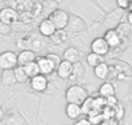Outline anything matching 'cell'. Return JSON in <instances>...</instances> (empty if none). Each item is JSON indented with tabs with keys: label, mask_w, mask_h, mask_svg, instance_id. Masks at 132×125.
<instances>
[{
	"label": "cell",
	"mask_w": 132,
	"mask_h": 125,
	"mask_svg": "<svg viewBox=\"0 0 132 125\" xmlns=\"http://www.w3.org/2000/svg\"><path fill=\"white\" fill-rule=\"evenodd\" d=\"M88 91L86 90L84 86L80 85H71L65 93V98L68 100V103H73V104H82L87 98H88Z\"/></svg>",
	"instance_id": "1"
},
{
	"label": "cell",
	"mask_w": 132,
	"mask_h": 125,
	"mask_svg": "<svg viewBox=\"0 0 132 125\" xmlns=\"http://www.w3.org/2000/svg\"><path fill=\"white\" fill-rule=\"evenodd\" d=\"M48 20L53 24L56 30H65L69 22V13L62 9H56L54 12L49 13Z\"/></svg>",
	"instance_id": "2"
},
{
	"label": "cell",
	"mask_w": 132,
	"mask_h": 125,
	"mask_svg": "<svg viewBox=\"0 0 132 125\" xmlns=\"http://www.w3.org/2000/svg\"><path fill=\"white\" fill-rule=\"evenodd\" d=\"M17 67V53L13 51H4L0 53V69L9 71Z\"/></svg>",
	"instance_id": "3"
},
{
	"label": "cell",
	"mask_w": 132,
	"mask_h": 125,
	"mask_svg": "<svg viewBox=\"0 0 132 125\" xmlns=\"http://www.w3.org/2000/svg\"><path fill=\"white\" fill-rule=\"evenodd\" d=\"M66 29L73 33H80V31L87 30V24L84 22L82 17L77 15H69V22H68Z\"/></svg>",
	"instance_id": "4"
},
{
	"label": "cell",
	"mask_w": 132,
	"mask_h": 125,
	"mask_svg": "<svg viewBox=\"0 0 132 125\" xmlns=\"http://www.w3.org/2000/svg\"><path fill=\"white\" fill-rule=\"evenodd\" d=\"M91 51L96 55H100V56H105L108 55V52L110 51V47L108 46V43L105 42V39L102 37H98V38H95L91 43Z\"/></svg>",
	"instance_id": "5"
},
{
	"label": "cell",
	"mask_w": 132,
	"mask_h": 125,
	"mask_svg": "<svg viewBox=\"0 0 132 125\" xmlns=\"http://www.w3.org/2000/svg\"><path fill=\"white\" fill-rule=\"evenodd\" d=\"M17 20H18V13L16 9H13L11 7H5L0 11V22L11 26L12 24L17 22Z\"/></svg>",
	"instance_id": "6"
},
{
	"label": "cell",
	"mask_w": 132,
	"mask_h": 125,
	"mask_svg": "<svg viewBox=\"0 0 132 125\" xmlns=\"http://www.w3.org/2000/svg\"><path fill=\"white\" fill-rule=\"evenodd\" d=\"M36 64L39 67V71H40V74L43 76H48L51 73H53V71H56V67L53 65V63L47 57V56H40V57H36Z\"/></svg>",
	"instance_id": "7"
},
{
	"label": "cell",
	"mask_w": 132,
	"mask_h": 125,
	"mask_svg": "<svg viewBox=\"0 0 132 125\" xmlns=\"http://www.w3.org/2000/svg\"><path fill=\"white\" fill-rule=\"evenodd\" d=\"M30 86L34 91H38V93H43L47 90L48 87V78L43 74H38L32 78H30Z\"/></svg>",
	"instance_id": "8"
},
{
	"label": "cell",
	"mask_w": 132,
	"mask_h": 125,
	"mask_svg": "<svg viewBox=\"0 0 132 125\" xmlns=\"http://www.w3.org/2000/svg\"><path fill=\"white\" fill-rule=\"evenodd\" d=\"M73 71H74V65L71 63H68L62 60L60 63V65L56 68V72H57V76L62 80H70L71 74H73Z\"/></svg>",
	"instance_id": "9"
},
{
	"label": "cell",
	"mask_w": 132,
	"mask_h": 125,
	"mask_svg": "<svg viewBox=\"0 0 132 125\" xmlns=\"http://www.w3.org/2000/svg\"><path fill=\"white\" fill-rule=\"evenodd\" d=\"M123 13H124V11L117 8L115 11H113V12L106 17V20H105V26L108 27V30H109V29H115V27L118 26L119 21H120L122 17H123Z\"/></svg>",
	"instance_id": "10"
},
{
	"label": "cell",
	"mask_w": 132,
	"mask_h": 125,
	"mask_svg": "<svg viewBox=\"0 0 132 125\" xmlns=\"http://www.w3.org/2000/svg\"><path fill=\"white\" fill-rule=\"evenodd\" d=\"M36 60V55L34 51L31 50H23L17 55V65L20 67H25L29 63H32Z\"/></svg>",
	"instance_id": "11"
},
{
	"label": "cell",
	"mask_w": 132,
	"mask_h": 125,
	"mask_svg": "<svg viewBox=\"0 0 132 125\" xmlns=\"http://www.w3.org/2000/svg\"><path fill=\"white\" fill-rule=\"evenodd\" d=\"M102 38L105 39V42L108 43V46H109L110 48L118 47V46L120 44V42H122V38L118 35V33H117L114 29L106 30V33H105V35H104Z\"/></svg>",
	"instance_id": "12"
},
{
	"label": "cell",
	"mask_w": 132,
	"mask_h": 125,
	"mask_svg": "<svg viewBox=\"0 0 132 125\" xmlns=\"http://www.w3.org/2000/svg\"><path fill=\"white\" fill-rule=\"evenodd\" d=\"M80 59H82V55L75 47H69L63 52V60L68 61V63H71L73 65L78 64V63L80 61Z\"/></svg>",
	"instance_id": "13"
},
{
	"label": "cell",
	"mask_w": 132,
	"mask_h": 125,
	"mask_svg": "<svg viewBox=\"0 0 132 125\" xmlns=\"http://www.w3.org/2000/svg\"><path fill=\"white\" fill-rule=\"evenodd\" d=\"M39 31H40V34H42L43 37L51 38V37L54 34L56 27L53 26V24H52L48 18H45V20H43V21L39 24Z\"/></svg>",
	"instance_id": "14"
},
{
	"label": "cell",
	"mask_w": 132,
	"mask_h": 125,
	"mask_svg": "<svg viewBox=\"0 0 132 125\" xmlns=\"http://www.w3.org/2000/svg\"><path fill=\"white\" fill-rule=\"evenodd\" d=\"M65 112L68 115L69 119L71 120H78L82 117V108L79 104H73V103H68L65 108Z\"/></svg>",
	"instance_id": "15"
},
{
	"label": "cell",
	"mask_w": 132,
	"mask_h": 125,
	"mask_svg": "<svg viewBox=\"0 0 132 125\" xmlns=\"http://www.w3.org/2000/svg\"><path fill=\"white\" fill-rule=\"evenodd\" d=\"M93 73L98 80H106L110 76V67L104 61V63H101V64H98L97 67L93 68Z\"/></svg>",
	"instance_id": "16"
},
{
	"label": "cell",
	"mask_w": 132,
	"mask_h": 125,
	"mask_svg": "<svg viewBox=\"0 0 132 125\" xmlns=\"http://www.w3.org/2000/svg\"><path fill=\"white\" fill-rule=\"evenodd\" d=\"M114 67L119 73H122L127 77H132V68L129 67L128 63L122 61V60H117V61H114Z\"/></svg>",
	"instance_id": "17"
},
{
	"label": "cell",
	"mask_w": 132,
	"mask_h": 125,
	"mask_svg": "<svg viewBox=\"0 0 132 125\" xmlns=\"http://www.w3.org/2000/svg\"><path fill=\"white\" fill-rule=\"evenodd\" d=\"M98 95L102 96V98H108V96H113L115 95V87L113 84L110 82H105L100 86L98 89Z\"/></svg>",
	"instance_id": "18"
},
{
	"label": "cell",
	"mask_w": 132,
	"mask_h": 125,
	"mask_svg": "<svg viewBox=\"0 0 132 125\" xmlns=\"http://www.w3.org/2000/svg\"><path fill=\"white\" fill-rule=\"evenodd\" d=\"M2 82H3L4 86H13V85L17 84L16 77H14V73H13V69L3 71L2 72Z\"/></svg>",
	"instance_id": "19"
},
{
	"label": "cell",
	"mask_w": 132,
	"mask_h": 125,
	"mask_svg": "<svg viewBox=\"0 0 132 125\" xmlns=\"http://www.w3.org/2000/svg\"><path fill=\"white\" fill-rule=\"evenodd\" d=\"M68 31L66 30H56L54 34L51 37V40L53 44H63L66 40H68Z\"/></svg>",
	"instance_id": "20"
},
{
	"label": "cell",
	"mask_w": 132,
	"mask_h": 125,
	"mask_svg": "<svg viewBox=\"0 0 132 125\" xmlns=\"http://www.w3.org/2000/svg\"><path fill=\"white\" fill-rule=\"evenodd\" d=\"M114 30L118 33V35H119L120 38H126V37H128V35L131 34L132 26H131L128 22H119L118 26H117Z\"/></svg>",
	"instance_id": "21"
},
{
	"label": "cell",
	"mask_w": 132,
	"mask_h": 125,
	"mask_svg": "<svg viewBox=\"0 0 132 125\" xmlns=\"http://www.w3.org/2000/svg\"><path fill=\"white\" fill-rule=\"evenodd\" d=\"M23 69H25V73L27 74L29 78H32V77L40 74V71H39V67H38V64H36V61L29 63L27 65L23 67Z\"/></svg>",
	"instance_id": "22"
},
{
	"label": "cell",
	"mask_w": 132,
	"mask_h": 125,
	"mask_svg": "<svg viewBox=\"0 0 132 125\" xmlns=\"http://www.w3.org/2000/svg\"><path fill=\"white\" fill-rule=\"evenodd\" d=\"M13 73H14V77H16V81H17V84H25V82L29 80L27 74L25 73V69H23V67H20V65H17V67L13 69Z\"/></svg>",
	"instance_id": "23"
},
{
	"label": "cell",
	"mask_w": 132,
	"mask_h": 125,
	"mask_svg": "<svg viewBox=\"0 0 132 125\" xmlns=\"http://www.w3.org/2000/svg\"><path fill=\"white\" fill-rule=\"evenodd\" d=\"M7 125H26L25 119L18 113H11L7 117Z\"/></svg>",
	"instance_id": "24"
},
{
	"label": "cell",
	"mask_w": 132,
	"mask_h": 125,
	"mask_svg": "<svg viewBox=\"0 0 132 125\" xmlns=\"http://www.w3.org/2000/svg\"><path fill=\"white\" fill-rule=\"evenodd\" d=\"M88 121L91 122V125H100L102 121H104V119H102V115H101V112H98V111H96V109H92L89 113H88Z\"/></svg>",
	"instance_id": "25"
},
{
	"label": "cell",
	"mask_w": 132,
	"mask_h": 125,
	"mask_svg": "<svg viewBox=\"0 0 132 125\" xmlns=\"http://www.w3.org/2000/svg\"><path fill=\"white\" fill-rule=\"evenodd\" d=\"M87 63H88V65H89V67L95 68V67H97L98 64L104 63V57L100 56V55H96V53L91 52V53L87 55Z\"/></svg>",
	"instance_id": "26"
},
{
	"label": "cell",
	"mask_w": 132,
	"mask_h": 125,
	"mask_svg": "<svg viewBox=\"0 0 132 125\" xmlns=\"http://www.w3.org/2000/svg\"><path fill=\"white\" fill-rule=\"evenodd\" d=\"M80 108H82V115H87L93 109V98L92 96H88L82 104H80Z\"/></svg>",
	"instance_id": "27"
},
{
	"label": "cell",
	"mask_w": 132,
	"mask_h": 125,
	"mask_svg": "<svg viewBox=\"0 0 132 125\" xmlns=\"http://www.w3.org/2000/svg\"><path fill=\"white\" fill-rule=\"evenodd\" d=\"M105 107H106L105 98H102V96H100V95H97V96H95V98H93V109H96V111L101 112Z\"/></svg>",
	"instance_id": "28"
},
{
	"label": "cell",
	"mask_w": 132,
	"mask_h": 125,
	"mask_svg": "<svg viewBox=\"0 0 132 125\" xmlns=\"http://www.w3.org/2000/svg\"><path fill=\"white\" fill-rule=\"evenodd\" d=\"M101 115H102V119L104 120H114V108L105 107L101 111Z\"/></svg>",
	"instance_id": "29"
},
{
	"label": "cell",
	"mask_w": 132,
	"mask_h": 125,
	"mask_svg": "<svg viewBox=\"0 0 132 125\" xmlns=\"http://www.w3.org/2000/svg\"><path fill=\"white\" fill-rule=\"evenodd\" d=\"M47 7H49L48 12L52 13V12H54L56 9H58V3L54 2V0H47V2L43 3V8H47Z\"/></svg>",
	"instance_id": "30"
},
{
	"label": "cell",
	"mask_w": 132,
	"mask_h": 125,
	"mask_svg": "<svg viewBox=\"0 0 132 125\" xmlns=\"http://www.w3.org/2000/svg\"><path fill=\"white\" fill-rule=\"evenodd\" d=\"M123 115H124V108L118 103L115 107H114V120H120L122 117H123Z\"/></svg>",
	"instance_id": "31"
},
{
	"label": "cell",
	"mask_w": 132,
	"mask_h": 125,
	"mask_svg": "<svg viewBox=\"0 0 132 125\" xmlns=\"http://www.w3.org/2000/svg\"><path fill=\"white\" fill-rule=\"evenodd\" d=\"M47 57L53 63V65H54L56 68L60 65V63L62 61V60H61V57H60L58 55H56V53H48V55H47Z\"/></svg>",
	"instance_id": "32"
},
{
	"label": "cell",
	"mask_w": 132,
	"mask_h": 125,
	"mask_svg": "<svg viewBox=\"0 0 132 125\" xmlns=\"http://www.w3.org/2000/svg\"><path fill=\"white\" fill-rule=\"evenodd\" d=\"M105 103H106V107H111V108H114L119 102H118L117 96L113 95V96H108V98H105Z\"/></svg>",
	"instance_id": "33"
},
{
	"label": "cell",
	"mask_w": 132,
	"mask_h": 125,
	"mask_svg": "<svg viewBox=\"0 0 132 125\" xmlns=\"http://www.w3.org/2000/svg\"><path fill=\"white\" fill-rule=\"evenodd\" d=\"M129 3H131V0H117V5H118V8L122 9V11L128 9Z\"/></svg>",
	"instance_id": "34"
},
{
	"label": "cell",
	"mask_w": 132,
	"mask_h": 125,
	"mask_svg": "<svg viewBox=\"0 0 132 125\" xmlns=\"http://www.w3.org/2000/svg\"><path fill=\"white\" fill-rule=\"evenodd\" d=\"M9 31H11V26H8V25H5L3 22H0V34L7 35V34H9Z\"/></svg>",
	"instance_id": "35"
},
{
	"label": "cell",
	"mask_w": 132,
	"mask_h": 125,
	"mask_svg": "<svg viewBox=\"0 0 132 125\" xmlns=\"http://www.w3.org/2000/svg\"><path fill=\"white\" fill-rule=\"evenodd\" d=\"M74 125H91V122L88 121L87 117H80V119H78V120L74 122Z\"/></svg>",
	"instance_id": "36"
},
{
	"label": "cell",
	"mask_w": 132,
	"mask_h": 125,
	"mask_svg": "<svg viewBox=\"0 0 132 125\" xmlns=\"http://www.w3.org/2000/svg\"><path fill=\"white\" fill-rule=\"evenodd\" d=\"M100 125H118L117 120H104Z\"/></svg>",
	"instance_id": "37"
},
{
	"label": "cell",
	"mask_w": 132,
	"mask_h": 125,
	"mask_svg": "<svg viewBox=\"0 0 132 125\" xmlns=\"http://www.w3.org/2000/svg\"><path fill=\"white\" fill-rule=\"evenodd\" d=\"M128 24L132 26V12H129V13H128Z\"/></svg>",
	"instance_id": "38"
},
{
	"label": "cell",
	"mask_w": 132,
	"mask_h": 125,
	"mask_svg": "<svg viewBox=\"0 0 132 125\" xmlns=\"http://www.w3.org/2000/svg\"><path fill=\"white\" fill-rule=\"evenodd\" d=\"M4 119V111H3V108L0 107V121H2Z\"/></svg>",
	"instance_id": "39"
},
{
	"label": "cell",
	"mask_w": 132,
	"mask_h": 125,
	"mask_svg": "<svg viewBox=\"0 0 132 125\" xmlns=\"http://www.w3.org/2000/svg\"><path fill=\"white\" fill-rule=\"evenodd\" d=\"M128 9H129V12H132V0H131V3H129V7H128Z\"/></svg>",
	"instance_id": "40"
}]
</instances>
